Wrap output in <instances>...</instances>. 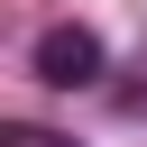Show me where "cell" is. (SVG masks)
<instances>
[{"instance_id":"6da1fadb","label":"cell","mask_w":147,"mask_h":147,"mask_svg":"<svg viewBox=\"0 0 147 147\" xmlns=\"http://www.w3.org/2000/svg\"><path fill=\"white\" fill-rule=\"evenodd\" d=\"M101 64H110V55H101V37H92V28H74V18L37 37V83H55V92H92V83H101Z\"/></svg>"},{"instance_id":"7a4b0ae2","label":"cell","mask_w":147,"mask_h":147,"mask_svg":"<svg viewBox=\"0 0 147 147\" xmlns=\"http://www.w3.org/2000/svg\"><path fill=\"white\" fill-rule=\"evenodd\" d=\"M0 147H74V138H55V129H37V119H9Z\"/></svg>"}]
</instances>
